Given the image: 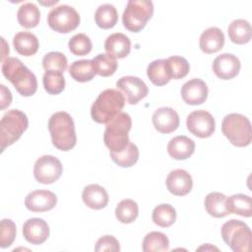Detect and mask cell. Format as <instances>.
<instances>
[{
	"mask_svg": "<svg viewBox=\"0 0 252 252\" xmlns=\"http://www.w3.org/2000/svg\"><path fill=\"white\" fill-rule=\"evenodd\" d=\"M2 73L23 96H31L37 90L35 75L18 58L8 57L2 62Z\"/></svg>",
	"mask_w": 252,
	"mask_h": 252,
	"instance_id": "1",
	"label": "cell"
},
{
	"mask_svg": "<svg viewBox=\"0 0 252 252\" xmlns=\"http://www.w3.org/2000/svg\"><path fill=\"white\" fill-rule=\"evenodd\" d=\"M48 130L52 144L60 151H70L77 143L75 125L71 115L65 111H58L51 115Z\"/></svg>",
	"mask_w": 252,
	"mask_h": 252,
	"instance_id": "2",
	"label": "cell"
},
{
	"mask_svg": "<svg viewBox=\"0 0 252 252\" xmlns=\"http://www.w3.org/2000/svg\"><path fill=\"white\" fill-rule=\"evenodd\" d=\"M125 97L121 92L114 89L102 91L91 107V116L96 123L106 124L122 112Z\"/></svg>",
	"mask_w": 252,
	"mask_h": 252,
	"instance_id": "3",
	"label": "cell"
},
{
	"mask_svg": "<svg viewBox=\"0 0 252 252\" xmlns=\"http://www.w3.org/2000/svg\"><path fill=\"white\" fill-rule=\"evenodd\" d=\"M132 127V120L128 113L120 112L105 125L103 141L109 152L119 153L129 144L128 133Z\"/></svg>",
	"mask_w": 252,
	"mask_h": 252,
	"instance_id": "4",
	"label": "cell"
},
{
	"mask_svg": "<svg viewBox=\"0 0 252 252\" xmlns=\"http://www.w3.org/2000/svg\"><path fill=\"white\" fill-rule=\"evenodd\" d=\"M222 134L235 147H246L252 140L251 123L249 119L239 113L224 116L221 122Z\"/></svg>",
	"mask_w": 252,
	"mask_h": 252,
	"instance_id": "5",
	"label": "cell"
},
{
	"mask_svg": "<svg viewBox=\"0 0 252 252\" xmlns=\"http://www.w3.org/2000/svg\"><path fill=\"white\" fill-rule=\"evenodd\" d=\"M29 120L27 115L19 109L8 110L0 121L1 152L20 139L27 130Z\"/></svg>",
	"mask_w": 252,
	"mask_h": 252,
	"instance_id": "6",
	"label": "cell"
},
{
	"mask_svg": "<svg viewBox=\"0 0 252 252\" xmlns=\"http://www.w3.org/2000/svg\"><path fill=\"white\" fill-rule=\"evenodd\" d=\"M154 14V4L149 0H130L122 15L124 27L133 32L142 31Z\"/></svg>",
	"mask_w": 252,
	"mask_h": 252,
	"instance_id": "7",
	"label": "cell"
},
{
	"mask_svg": "<svg viewBox=\"0 0 252 252\" xmlns=\"http://www.w3.org/2000/svg\"><path fill=\"white\" fill-rule=\"evenodd\" d=\"M221 237L234 252H247L251 245L252 233L249 226L238 220H229L221 226Z\"/></svg>",
	"mask_w": 252,
	"mask_h": 252,
	"instance_id": "8",
	"label": "cell"
},
{
	"mask_svg": "<svg viewBox=\"0 0 252 252\" xmlns=\"http://www.w3.org/2000/svg\"><path fill=\"white\" fill-rule=\"evenodd\" d=\"M47 24L57 32L68 33L79 26L80 15L72 6L59 5L48 13Z\"/></svg>",
	"mask_w": 252,
	"mask_h": 252,
	"instance_id": "9",
	"label": "cell"
},
{
	"mask_svg": "<svg viewBox=\"0 0 252 252\" xmlns=\"http://www.w3.org/2000/svg\"><path fill=\"white\" fill-rule=\"evenodd\" d=\"M63 171L61 161L50 155H45L37 158L33 167V175L37 182L41 184H51L57 181Z\"/></svg>",
	"mask_w": 252,
	"mask_h": 252,
	"instance_id": "10",
	"label": "cell"
},
{
	"mask_svg": "<svg viewBox=\"0 0 252 252\" xmlns=\"http://www.w3.org/2000/svg\"><path fill=\"white\" fill-rule=\"evenodd\" d=\"M186 126L191 134L199 138H208L215 132L216 123L210 112L199 109L191 112L187 116Z\"/></svg>",
	"mask_w": 252,
	"mask_h": 252,
	"instance_id": "11",
	"label": "cell"
},
{
	"mask_svg": "<svg viewBox=\"0 0 252 252\" xmlns=\"http://www.w3.org/2000/svg\"><path fill=\"white\" fill-rule=\"evenodd\" d=\"M116 87L123 93V95L129 104H137L142 98L146 97L149 93V89L145 82L134 76L121 77L116 82Z\"/></svg>",
	"mask_w": 252,
	"mask_h": 252,
	"instance_id": "12",
	"label": "cell"
},
{
	"mask_svg": "<svg viewBox=\"0 0 252 252\" xmlns=\"http://www.w3.org/2000/svg\"><path fill=\"white\" fill-rule=\"evenodd\" d=\"M240 67L239 59L231 53H222L217 56L213 62V71L221 80H230L236 77Z\"/></svg>",
	"mask_w": 252,
	"mask_h": 252,
	"instance_id": "13",
	"label": "cell"
},
{
	"mask_svg": "<svg viewBox=\"0 0 252 252\" xmlns=\"http://www.w3.org/2000/svg\"><path fill=\"white\" fill-rule=\"evenodd\" d=\"M57 204L56 195L48 190H34L29 193L25 199L26 208L34 213L46 212Z\"/></svg>",
	"mask_w": 252,
	"mask_h": 252,
	"instance_id": "14",
	"label": "cell"
},
{
	"mask_svg": "<svg viewBox=\"0 0 252 252\" xmlns=\"http://www.w3.org/2000/svg\"><path fill=\"white\" fill-rule=\"evenodd\" d=\"M181 96L187 104H202L208 97V87L201 79H191L182 86Z\"/></svg>",
	"mask_w": 252,
	"mask_h": 252,
	"instance_id": "15",
	"label": "cell"
},
{
	"mask_svg": "<svg viewBox=\"0 0 252 252\" xmlns=\"http://www.w3.org/2000/svg\"><path fill=\"white\" fill-rule=\"evenodd\" d=\"M23 235L29 243L42 244L49 236V226L42 219H30L23 225Z\"/></svg>",
	"mask_w": 252,
	"mask_h": 252,
	"instance_id": "16",
	"label": "cell"
},
{
	"mask_svg": "<svg viewBox=\"0 0 252 252\" xmlns=\"http://www.w3.org/2000/svg\"><path fill=\"white\" fill-rule=\"evenodd\" d=\"M167 190L175 196L187 195L193 186V180L189 172L184 169L170 171L165 180Z\"/></svg>",
	"mask_w": 252,
	"mask_h": 252,
	"instance_id": "17",
	"label": "cell"
},
{
	"mask_svg": "<svg viewBox=\"0 0 252 252\" xmlns=\"http://www.w3.org/2000/svg\"><path fill=\"white\" fill-rule=\"evenodd\" d=\"M153 124L158 132L168 134L179 126V116L171 107H159L153 114Z\"/></svg>",
	"mask_w": 252,
	"mask_h": 252,
	"instance_id": "18",
	"label": "cell"
},
{
	"mask_svg": "<svg viewBox=\"0 0 252 252\" xmlns=\"http://www.w3.org/2000/svg\"><path fill=\"white\" fill-rule=\"evenodd\" d=\"M224 44V34L222 31L217 27H212L205 30L199 40L200 48L207 54H212L220 51Z\"/></svg>",
	"mask_w": 252,
	"mask_h": 252,
	"instance_id": "19",
	"label": "cell"
},
{
	"mask_svg": "<svg viewBox=\"0 0 252 252\" xmlns=\"http://www.w3.org/2000/svg\"><path fill=\"white\" fill-rule=\"evenodd\" d=\"M195 152V143L187 136L180 135L172 138L167 144L168 155L177 160L190 158Z\"/></svg>",
	"mask_w": 252,
	"mask_h": 252,
	"instance_id": "20",
	"label": "cell"
},
{
	"mask_svg": "<svg viewBox=\"0 0 252 252\" xmlns=\"http://www.w3.org/2000/svg\"><path fill=\"white\" fill-rule=\"evenodd\" d=\"M82 199L87 207L93 210H100L106 207L109 197L102 186L98 184H90L84 188Z\"/></svg>",
	"mask_w": 252,
	"mask_h": 252,
	"instance_id": "21",
	"label": "cell"
},
{
	"mask_svg": "<svg viewBox=\"0 0 252 252\" xmlns=\"http://www.w3.org/2000/svg\"><path fill=\"white\" fill-rule=\"evenodd\" d=\"M104 49L107 54L114 58H124L131 50V41L127 35L115 32L107 36L104 42Z\"/></svg>",
	"mask_w": 252,
	"mask_h": 252,
	"instance_id": "22",
	"label": "cell"
},
{
	"mask_svg": "<svg viewBox=\"0 0 252 252\" xmlns=\"http://www.w3.org/2000/svg\"><path fill=\"white\" fill-rule=\"evenodd\" d=\"M15 50L23 56H32L38 50L39 43L37 37L30 32H20L13 38Z\"/></svg>",
	"mask_w": 252,
	"mask_h": 252,
	"instance_id": "23",
	"label": "cell"
},
{
	"mask_svg": "<svg viewBox=\"0 0 252 252\" xmlns=\"http://www.w3.org/2000/svg\"><path fill=\"white\" fill-rule=\"evenodd\" d=\"M225 208L228 214H236L245 218L252 216L251 197L244 194H234L225 200Z\"/></svg>",
	"mask_w": 252,
	"mask_h": 252,
	"instance_id": "24",
	"label": "cell"
},
{
	"mask_svg": "<svg viewBox=\"0 0 252 252\" xmlns=\"http://www.w3.org/2000/svg\"><path fill=\"white\" fill-rule=\"evenodd\" d=\"M227 33L233 43L245 44L250 41L252 36L251 25L244 19H236L229 24Z\"/></svg>",
	"mask_w": 252,
	"mask_h": 252,
	"instance_id": "25",
	"label": "cell"
},
{
	"mask_svg": "<svg viewBox=\"0 0 252 252\" xmlns=\"http://www.w3.org/2000/svg\"><path fill=\"white\" fill-rule=\"evenodd\" d=\"M147 75L150 81L156 86H163L171 80L166 59L154 60L148 65Z\"/></svg>",
	"mask_w": 252,
	"mask_h": 252,
	"instance_id": "26",
	"label": "cell"
},
{
	"mask_svg": "<svg viewBox=\"0 0 252 252\" xmlns=\"http://www.w3.org/2000/svg\"><path fill=\"white\" fill-rule=\"evenodd\" d=\"M17 19L19 24L26 29L35 28L40 20L39 9L32 2L24 3L17 12Z\"/></svg>",
	"mask_w": 252,
	"mask_h": 252,
	"instance_id": "27",
	"label": "cell"
},
{
	"mask_svg": "<svg viewBox=\"0 0 252 252\" xmlns=\"http://www.w3.org/2000/svg\"><path fill=\"white\" fill-rule=\"evenodd\" d=\"M69 74L77 82L85 83L93 80L95 76L93 60L82 59L74 61L69 67Z\"/></svg>",
	"mask_w": 252,
	"mask_h": 252,
	"instance_id": "28",
	"label": "cell"
},
{
	"mask_svg": "<svg viewBox=\"0 0 252 252\" xmlns=\"http://www.w3.org/2000/svg\"><path fill=\"white\" fill-rule=\"evenodd\" d=\"M226 196L220 192H211L205 198V208L208 214L214 218H223L228 215L225 208Z\"/></svg>",
	"mask_w": 252,
	"mask_h": 252,
	"instance_id": "29",
	"label": "cell"
},
{
	"mask_svg": "<svg viewBox=\"0 0 252 252\" xmlns=\"http://www.w3.org/2000/svg\"><path fill=\"white\" fill-rule=\"evenodd\" d=\"M94 21L100 29L108 30L113 28L118 21L116 8L111 4H102L98 6L94 13Z\"/></svg>",
	"mask_w": 252,
	"mask_h": 252,
	"instance_id": "30",
	"label": "cell"
},
{
	"mask_svg": "<svg viewBox=\"0 0 252 252\" xmlns=\"http://www.w3.org/2000/svg\"><path fill=\"white\" fill-rule=\"evenodd\" d=\"M142 247L145 252H163L169 249V240L162 232L151 231L144 237Z\"/></svg>",
	"mask_w": 252,
	"mask_h": 252,
	"instance_id": "31",
	"label": "cell"
},
{
	"mask_svg": "<svg viewBox=\"0 0 252 252\" xmlns=\"http://www.w3.org/2000/svg\"><path fill=\"white\" fill-rule=\"evenodd\" d=\"M153 221L160 227H168L175 222L176 211L169 204L158 205L152 214Z\"/></svg>",
	"mask_w": 252,
	"mask_h": 252,
	"instance_id": "32",
	"label": "cell"
},
{
	"mask_svg": "<svg viewBox=\"0 0 252 252\" xmlns=\"http://www.w3.org/2000/svg\"><path fill=\"white\" fill-rule=\"evenodd\" d=\"M109 154L112 160L121 167H131L138 161L139 158V150L137 146L131 142H129L123 151L119 153L109 152Z\"/></svg>",
	"mask_w": 252,
	"mask_h": 252,
	"instance_id": "33",
	"label": "cell"
},
{
	"mask_svg": "<svg viewBox=\"0 0 252 252\" xmlns=\"http://www.w3.org/2000/svg\"><path fill=\"white\" fill-rule=\"evenodd\" d=\"M139 215L138 204L131 199H125L118 203L115 209V217L122 223L133 222Z\"/></svg>",
	"mask_w": 252,
	"mask_h": 252,
	"instance_id": "34",
	"label": "cell"
},
{
	"mask_svg": "<svg viewBox=\"0 0 252 252\" xmlns=\"http://www.w3.org/2000/svg\"><path fill=\"white\" fill-rule=\"evenodd\" d=\"M93 63L95 74L101 77H109L113 75L118 66L116 58L107 53L97 54L94 57Z\"/></svg>",
	"mask_w": 252,
	"mask_h": 252,
	"instance_id": "35",
	"label": "cell"
},
{
	"mask_svg": "<svg viewBox=\"0 0 252 252\" xmlns=\"http://www.w3.org/2000/svg\"><path fill=\"white\" fill-rule=\"evenodd\" d=\"M42 83L44 90L49 94H58L65 89V78L61 72L45 71Z\"/></svg>",
	"mask_w": 252,
	"mask_h": 252,
	"instance_id": "36",
	"label": "cell"
},
{
	"mask_svg": "<svg viewBox=\"0 0 252 252\" xmlns=\"http://www.w3.org/2000/svg\"><path fill=\"white\" fill-rule=\"evenodd\" d=\"M68 46L70 51L76 56L87 55L93 48L90 37L85 33H77L73 35L68 42Z\"/></svg>",
	"mask_w": 252,
	"mask_h": 252,
	"instance_id": "37",
	"label": "cell"
},
{
	"mask_svg": "<svg viewBox=\"0 0 252 252\" xmlns=\"http://www.w3.org/2000/svg\"><path fill=\"white\" fill-rule=\"evenodd\" d=\"M66 56L58 51H51L44 55L42 59V66L45 71H57L63 73L67 68Z\"/></svg>",
	"mask_w": 252,
	"mask_h": 252,
	"instance_id": "38",
	"label": "cell"
},
{
	"mask_svg": "<svg viewBox=\"0 0 252 252\" xmlns=\"http://www.w3.org/2000/svg\"><path fill=\"white\" fill-rule=\"evenodd\" d=\"M171 79H182L187 76L190 70L188 61L181 56H170L166 59Z\"/></svg>",
	"mask_w": 252,
	"mask_h": 252,
	"instance_id": "39",
	"label": "cell"
},
{
	"mask_svg": "<svg viewBox=\"0 0 252 252\" xmlns=\"http://www.w3.org/2000/svg\"><path fill=\"white\" fill-rule=\"evenodd\" d=\"M16 237V224L9 219L1 220L0 224V247L7 248L15 240Z\"/></svg>",
	"mask_w": 252,
	"mask_h": 252,
	"instance_id": "40",
	"label": "cell"
},
{
	"mask_svg": "<svg viewBox=\"0 0 252 252\" xmlns=\"http://www.w3.org/2000/svg\"><path fill=\"white\" fill-rule=\"evenodd\" d=\"M94 250L96 252H102V251L117 252L120 250V245L118 240L114 236L104 235L98 238V240L96 241Z\"/></svg>",
	"mask_w": 252,
	"mask_h": 252,
	"instance_id": "41",
	"label": "cell"
},
{
	"mask_svg": "<svg viewBox=\"0 0 252 252\" xmlns=\"http://www.w3.org/2000/svg\"><path fill=\"white\" fill-rule=\"evenodd\" d=\"M0 96H1V109H5L7 106L10 105L12 101V94L9 89H7L4 85H0Z\"/></svg>",
	"mask_w": 252,
	"mask_h": 252,
	"instance_id": "42",
	"label": "cell"
}]
</instances>
